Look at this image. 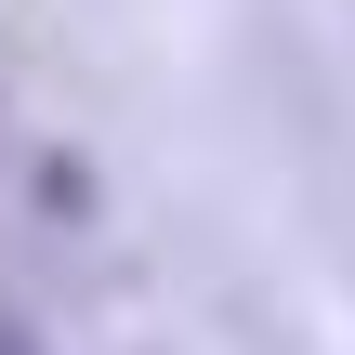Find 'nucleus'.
I'll use <instances>...</instances> for the list:
<instances>
[]
</instances>
